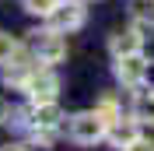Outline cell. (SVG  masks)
<instances>
[{
  "mask_svg": "<svg viewBox=\"0 0 154 151\" xmlns=\"http://www.w3.org/2000/svg\"><path fill=\"white\" fill-rule=\"evenodd\" d=\"M4 151H25V148H4Z\"/></svg>",
  "mask_w": 154,
  "mask_h": 151,
  "instance_id": "cell-15",
  "label": "cell"
},
{
  "mask_svg": "<svg viewBox=\"0 0 154 151\" xmlns=\"http://www.w3.org/2000/svg\"><path fill=\"white\" fill-rule=\"evenodd\" d=\"M140 42L144 39L137 35V32H116L112 39H109V49H112V56H130V53H140Z\"/></svg>",
  "mask_w": 154,
  "mask_h": 151,
  "instance_id": "cell-8",
  "label": "cell"
},
{
  "mask_svg": "<svg viewBox=\"0 0 154 151\" xmlns=\"http://www.w3.org/2000/svg\"><path fill=\"white\" fill-rule=\"evenodd\" d=\"M25 92H28V98L32 102H53L56 98V92H60V77L49 70V67H32L28 70V77H25Z\"/></svg>",
  "mask_w": 154,
  "mask_h": 151,
  "instance_id": "cell-1",
  "label": "cell"
},
{
  "mask_svg": "<svg viewBox=\"0 0 154 151\" xmlns=\"http://www.w3.org/2000/svg\"><path fill=\"white\" fill-rule=\"evenodd\" d=\"M105 137L112 141V148H130V144L140 137V130H137V120H123V116H119L116 123H109Z\"/></svg>",
  "mask_w": 154,
  "mask_h": 151,
  "instance_id": "cell-7",
  "label": "cell"
},
{
  "mask_svg": "<svg viewBox=\"0 0 154 151\" xmlns=\"http://www.w3.org/2000/svg\"><path fill=\"white\" fill-rule=\"evenodd\" d=\"M56 4H60V0H25V11H28V14H42V18H46Z\"/></svg>",
  "mask_w": 154,
  "mask_h": 151,
  "instance_id": "cell-13",
  "label": "cell"
},
{
  "mask_svg": "<svg viewBox=\"0 0 154 151\" xmlns=\"http://www.w3.org/2000/svg\"><path fill=\"white\" fill-rule=\"evenodd\" d=\"M130 18L154 25V0H130Z\"/></svg>",
  "mask_w": 154,
  "mask_h": 151,
  "instance_id": "cell-11",
  "label": "cell"
},
{
  "mask_svg": "<svg viewBox=\"0 0 154 151\" xmlns=\"http://www.w3.org/2000/svg\"><path fill=\"white\" fill-rule=\"evenodd\" d=\"M95 113L102 116L105 123H116V120H119V105H116V98H112V95H102V102L95 105Z\"/></svg>",
  "mask_w": 154,
  "mask_h": 151,
  "instance_id": "cell-12",
  "label": "cell"
},
{
  "mask_svg": "<svg viewBox=\"0 0 154 151\" xmlns=\"http://www.w3.org/2000/svg\"><path fill=\"white\" fill-rule=\"evenodd\" d=\"M105 130H109V123L102 120L95 109H91V113H77L74 120H70V141L74 144H95V141L105 137Z\"/></svg>",
  "mask_w": 154,
  "mask_h": 151,
  "instance_id": "cell-2",
  "label": "cell"
},
{
  "mask_svg": "<svg viewBox=\"0 0 154 151\" xmlns=\"http://www.w3.org/2000/svg\"><path fill=\"white\" fill-rule=\"evenodd\" d=\"M147 74H151V67H147L144 53H130V56H119V60H116V77H119L123 85H130V88H137Z\"/></svg>",
  "mask_w": 154,
  "mask_h": 151,
  "instance_id": "cell-5",
  "label": "cell"
},
{
  "mask_svg": "<svg viewBox=\"0 0 154 151\" xmlns=\"http://www.w3.org/2000/svg\"><path fill=\"white\" fill-rule=\"evenodd\" d=\"M46 18H49V32L67 35V32H77L81 25H84V7H81L77 0H67V4H56Z\"/></svg>",
  "mask_w": 154,
  "mask_h": 151,
  "instance_id": "cell-3",
  "label": "cell"
},
{
  "mask_svg": "<svg viewBox=\"0 0 154 151\" xmlns=\"http://www.w3.org/2000/svg\"><path fill=\"white\" fill-rule=\"evenodd\" d=\"M35 35V60L42 67H49V63H60V60L67 56V42H63V35L60 32H32Z\"/></svg>",
  "mask_w": 154,
  "mask_h": 151,
  "instance_id": "cell-4",
  "label": "cell"
},
{
  "mask_svg": "<svg viewBox=\"0 0 154 151\" xmlns=\"http://www.w3.org/2000/svg\"><path fill=\"white\" fill-rule=\"evenodd\" d=\"M133 120L154 127V92H151V88L137 92V98H133Z\"/></svg>",
  "mask_w": 154,
  "mask_h": 151,
  "instance_id": "cell-9",
  "label": "cell"
},
{
  "mask_svg": "<svg viewBox=\"0 0 154 151\" xmlns=\"http://www.w3.org/2000/svg\"><path fill=\"white\" fill-rule=\"evenodd\" d=\"M123 151H154V141H144V137H137L130 148H123Z\"/></svg>",
  "mask_w": 154,
  "mask_h": 151,
  "instance_id": "cell-14",
  "label": "cell"
},
{
  "mask_svg": "<svg viewBox=\"0 0 154 151\" xmlns=\"http://www.w3.org/2000/svg\"><path fill=\"white\" fill-rule=\"evenodd\" d=\"M60 120H63V113H60L56 98L53 102H35V109H32V127L35 130H56Z\"/></svg>",
  "mask_w": 154,
  "mask_h": 151,
  "instance_id": "cell-6",
  "label": "cell"
},
{
  "mask_svg": "<svg viewBox=\"0 0 154 151\" xmlns=\"http://www.w3.org/2000/svg\"><path fill=\"white\" fill-rule=\"evenodd\" d=\"M18 56H21V42L11 35V32H0V67L14 63Z\"/></svg>",
  "mask_w": 154,
  "mask_h": 151,
  "instance_id": "cell-10",
  "label": "cell"
}]
</instances>
